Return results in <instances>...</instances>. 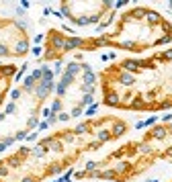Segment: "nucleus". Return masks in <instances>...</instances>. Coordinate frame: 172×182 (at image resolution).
Returning <instances> with one entry per match:
<instances>
[{"label": "nucleus", "instance_id": "1", "mask_svg": "<svg viewBox=\"0 0 172 182\" xmlns=\"http://www.w3.org/2000/svg\"><path fill=\"white\" fill-rule=\"evenodd\" d=\"M57 110H61V98H55L53 104H51V112H53V115H57Z\"/></svg>", "mask_w": 172, "mask_h": 182}, {"label": "nucleus", "instance_id": "2", "mask_svg": "<svg viewBox=\"0 0 172 182\" xmlns=\"http://www.w3.org/2000/svg\"><path fill=\"white\" fill-rule=\"evenodd\" d=\"M20 94H23V88H14V90H10V98H12V100L20 98Z\"/></svg>", "mask_w": 172, "mask_h": 182}, {"label": "nucleus", "instance_id": "3", "mask_svg": "<svg viewBox=\"0 0 172 182\" xmlns=\"http://www.w3.org/2000/svg\"><path fill=\"white\" fill-rule=\"evenodd\" d=\"M96 108H98V104H90L88 108H86V115H94V112H96Z\"/></svg>", "mask_w": 172, "mask_h": 182}, {"label": "nucleus", "instance_id": "4", "mask_svg": "<svg viewBox=\"0 0 172 182\" xmlns=\"http://www.w3.org/2000/svg\"><path fill=\"white\" fill-rule=\"evenodd\" d=\"M57 119H59V121H68V119H72V117L68 115V112H59V115H57Z\"/></svg>", "mask_w": 172, "mask_h": 182}, {"label": "nucleus", "instance_id": "5", "mask_svg": "<svg viewBox=\"0 0 172 182\" xmlns=\"http://www.w3.org/2000/svg\"><path fill=\"white\" fill-rule=\"evenodd\" d=\"M14 110H16V104H14V102L6 104V112H8V115H10V112H14Z\"/></svg>", "mask_w": 172, "mask_h": 182}, {"label": "nucleus", "instance_id": "6", "mask_svg": "<svg viewBox=\"0 0 172 182\" xmlns=\"http://www.w3.org/2000/svg\"><path fill=\"white\" fill-rule=\"evenodd\" d=\"M47 127H49V123H47V121H41V123H39V131H43V129H47Z\"/></svg>", "mask_w": 172, "mask_h": 182}, {"label": "nucleus", "instance_id": "7", "mask_svg": "<svg viewBox=\"0 0 172 182\" xmlns=\"http://www.w3.org/2000/svg\"><path fill=\"white\" fill-rule=\"evenodd\" d=\"M37 139V133H31V135H27V141H35Z\"/></svg>", "mask_w": 172, "mask_h": 182}, {"label": "nucleus", "instance_id": "8", "mask_svg": "<svg viewBox=\"0 0 172 182\" xmlns=\"http://www.w3.org/2000/svg\"><path fill=\"white\" fill-rule=\"evenodd\" d=\"M162 119H164V123H170V121H172V115H170V112H168V115H164Z\"/></svg>", "mask_w": 172, "mask_h": 182}, {"label": "nucleus", "instance_id": "9", "mask_svg": "<svg viewBox=\"0 0 172 182\" xmlns=\"http://www.w3.org/2000/svg\"><path fill=\"white\" fill-rule=\"evenodd\" d=\"M41 51H43L41 47H33V55H41Z\"/></svg>", "mask_w": 172, "mask_h": 182}, {"label": "nucleus", "instance_id": "10", "mask_svg": "<svg viewBox=\"0 0 172 182\" xmlns=\"http://www.w3.org/2000/svg\"><path fill=\"white\" fill-rule=\"evenodd\" d=\"M149 182H158V180H149Z\"/></svg>", "mask_w": 172, "mask_h": 182}, {"label": "nucleus", "instance_id": "11", "mask_svg": "<svg viewBox=\"0 0 172 182\" xmlns=\"http://www.w3.org/2000/svg\"><path fill=\"white\" fill-rule=\"evenodd\" d=\"M170 8H172V2H170Z\"/></svg>", "mask_w": 172, "mask_h": 182}]
</instances>
